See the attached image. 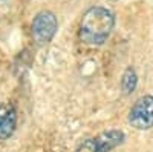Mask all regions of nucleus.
<instances>
[{
	"instance_id": "nucleus-5",
	"label": "nucleus",
	"mask_w": 153,
	"mask_h": 152,
	"mask_svg": "<svg viewBox=\"0 0 153 152\" xmlns=\"http://www.w3.org/2000/svg\"><path fill=\"white\" fill-rule=\"evenodd\" d=\"M124 132L117 131V129H110L107 132H103L98 138H95V145H97V152H110L113 148L120 146L124 142Z\"/></svg>"
},
{
	"instance_id": "nucleus-7",
	"label": "nucleus",
	"mask_w": 153,
	"mask_h": 152,
	"mask_svg": "<svg viewBox=\"0 0 153 152\" xmlns=\"http://www.w3.org/2000/svg\"><path fill=\"white\" fill-rule=\"evenodd\" d=\"M76 152H97V145H95V138H89V140L83 142Z\"/></svg>"
},
{
	"instance_id": "nucleus-6",
	"label": "nucleus",
	"mask_w": 153,
	"mask_h": 152,
	"mask_svg": "<svg viewBox=\"0 0 153 152\" xmlns=\"http://www.w3.org/2000/svg\"><path fill=\"white\" fill-rule=\"evenodd\" d=\"M136 85H138V75L135 72V69L132 66H129L124 74H123V79H121V89L126 95L132 94L136 89Z\"/></svg>"
},
{
	"instance_id": "nucleus-2",
	"label": "nucleus",
	"mask_w": 153,
	"mask_h": 152,
	"mask_svg": "<svg viewBox=\"0 0 153 152\" xmlns=\"http://www.w3.org/2000/svg\"><path fill=\"white\" fill-rule=\"evenodd\" d=\"M58 28L57 17L51 11H42L34 17L31 25L32 39L37 45H46L52 40Z\"/></svg>"
},
{
	"instance_id": "nucleus-3",
	"label": "nucleus",
	"mask_w": 153,
	"mask_h": 152,
	"mask_svg": "<svg viewBox=\"0 0 153 152\" xmlns=\"http://www.w3.org/2000/svg\"><path fill=\"white\" fill-rule=\"evenodd\" d=\"M129 123L139 131L153 128V95L141 97L129 112Z\"/></svg>"
},
{
	"instance_id": "nucleus-4",
	"label": "nucleus",
	"mask_w": 153,
	"mask_h": 152,
	"mask_svg": "<svg viewBox=\"0 0 153 152\" xmlns=\"http://www.w3.org/2000/svg\"><path fill=\"white\" fill-rule=\"evenodd\" d=\"M17 126V112L16 108L9 103L0 105V140H8L14 134Z\"/></svg>"
},
{
	"instance_id": "nucleus-1",
	"label": "nucleus",
	"mask_w": 153,
	"mask_h": 152,
	"mask_svg": "<svg viewBox=\"0 0 153 152\" xmlns=\"http://www.w3.org/2000/svg\"><path fill=\"white\" fill-rule=\"evenodd\" d=\"M115 17L103 6H94L86 11L80 25V39L87 45H103L113 29Z\"/></svg>"
}]
</instances>
